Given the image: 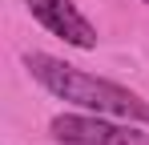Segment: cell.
I'll list each match as a JSON object with an SVG mask.
<instances>
[{
  "instance_id": "cell-2",
  "label": "cell",
  "mask_w": 149,
  "mask_h": 145,
  "mask_svg": "<svg viewBox=\"0 0 149 145\" xmlns=\"http://www.w3.org/2000/svg\"><path fill=\"white\" fill-rule=\"evenodd\" d=\"M49 133L61 145H149L145 125L105 113H61L52 117Z\"/></svg>"
},
{
  "instance_id": "cell-1",
  "label": "cell",
  "mask_w": 149,
  "mask_h": 145,
  "mask_svg": "<svg viewBox=\"0 0 149 145\" xmlns=\"http://www.w3.org/2000/svg\"><path fill=\"white\" fill-rule=\"evenodd\" d=\"M24 69L56 101H69L77 109H85V113H105V117L149 125V101L141 93L117 85V81L93 77V72L77 69V65H65L61 56H49V52H24Z\"/></svg>"
},
{
  "instance_id": "cell-4",
  "label": "cell",
  "mask_w": 149,
  "mask_h": 145,
  "mask_svg": "<svg viewBox=\"0 0 149 145\" xmlns=\"http://www.w3.org/2000/svg\"><path fill=\"white\" fill-rule=\"evenodd\" d=\"M145 4H149V0H145Z\"/></svg>"
},
{
  "instance_id": "cell-3",
  "label": "cell",
  "mask_w": 149,
  "mask_h": 145,
  "mask_svg": "<svg viewBox=\"0 0 149 145\" xmlns=\"http://www.w3.org/2000/svg\"><path fill=\"white\" fill-rule=\"evenodd\" d=\"M24 4L32 12V20L45 32H52L56 40H65L73 48H97V24L73 0H24Z\"/></svg>"
}]
</instances>
